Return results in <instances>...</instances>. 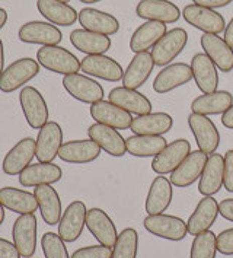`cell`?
Wrapping results in <instances>:
<instances>
[{
    "mask_svg": "<svg viewBox=\"0 0 233 258\" xmlns=\"http://www.w3.org/2000/svg\"><path fill=\"white\" fill-rule=\"evenodd\" d=\"M37 61L42 68L63 76L77 73L81 70V60L67 48L60 45H44L37 53Z\"/></svg>",
    "mask_w": 233,
    "mask_h": 258,
    "instance_id": "6da1fadb",
    "label": "cell"
},
{
    "mask_svg": "<svg viewBox=\"0 0 233 258\" xmlns=\"http://www.w3.org/2000/svg\"><path fill=\"white\" fill-rule=\"evenodd\" d=\"M40 73V63L31 57L19 58L9 64L0 75V91L5 94L15 92L24 85L32 81Z\"/></svg>",
    "mask_w": 233,
    "mask_h": 258,
    "instance_id": "7a4b0ae2",
    "label": "cell"
},
{
    "mask_svg": "<svg viewBox=\"0 0 233 258\" xmlns=\"http://www.w3.org/2000/svg\"><path fill=\"white\" fill-rule=\"evenodd\" d=\"M188 42V34L184 28H174L168 31L158 44L151 48L154 66H169L178 57Z\"/></svg>",
    "mask_w": 233,
    "mask_h": 258,
    "instance_id": "3957f363",
    "label": "cell"
},
{
    "mask_svg": "<svg viewBox=\"0 0 233 258\" xmlns=\"http://www.w3.org/2000/svg\"><path fill=\"white\" fill-rule=\"evenodd\" d=\"M143 225L151 235L174 242L185 239L188 235L187 222L172 215H147V218L143 220Z\"/></svg>",
    "mask_w": 233,
    "mask_h": 258,
    "instance_id": "277c9868",
    "label": "cell"
},
{
    "mask_svg": "<svg viewBox=\"0 0 233 258\" xmlns=\"http://www.w3.org/2000/svg\"><path fill=\"white\" fill-rule=\"evenodd\" d=\"M19 104L25 120L32 128H41L48 122V107L38 89L34 86H24L19 94Z\"/></svg>",
    "mask_w": 233,
    "mask_h": 258,
    "instance_id": "5b68a950",
    "label": "cell"
},
{
    "mask_svg": "<svg viewBox=\"0 0 233 258\" xmlns=\"http://www.w3.org/2000/svg\"><path fill=\"white\" fill-rule=\"evenodd\" d=\"M63 86L70 96L81 101L83 104H95L104 99V88L101 83L88 78L86 75L73 73L63 78Z\"/></svg>",
    "mask_w": 233,
    "mask_h": 258,
    "instance_id": "8992f818",
    "label": "cell"
},
{
    "mask_svg": "<svg viewBox=\"0 0 233 258\" xmlns=\"http://www.w3.org/2000/svg\"><path fill=\"white\" fill-rule=\"evenodd\" d=\"M188 125L195 137L198 149L207 155L216 153L220 145V133L213 120L208 118V115L191 112L188 117Z\"/></svg>",
    "mask_w": 233,
    "mask_h": 258,
    "instance_id": "52a82bcc",
    "label": "cell"
},
{
    "mask_svg": "<svg viewBox=\"0 0 233 258\" xmlns=\"http://www.w3.org/2000/svg\"><path fill=\"white\" fill-rule=\"evenodd\" d=\"M191 153V145L187 139H177L165 148L158 156L153 158L151 169L158 175L172 174L181 162Z\"/></svg>",
    "mask_w": 233,
    "mask_h": 258,
    "instance_id": "ba28073f",
    "label": "cell"
},
{
    "mask_svg": "<svg viewBox=\"0 0 233 258\" xmlns=\"http://www.w3.org/2000/svg\"><path fill=\"white\" fill-rule=\"evenodd\" d=\"M184 19L194 28L203 31L204 34H217L226 29L224 18L214 9L203 8L198 5H188L182 11Z\"/></svg>",
    "mask_w": 233,
    "mask_h": 258,
    "instance_id": "9c48e42d",
    "label": "cell"
},
{
    "mask_svg": "<svg viewBox=\"0 0 233 258\" xmlns=\"http://www.w3.org/2000/svg\"><path fill=\"white\" fill-rule=\"evenodd\" d=\"M12 238L21 257L31 258L37 249V218L34 213L19 215L12 228Z\"/></svg>",
    "mask_w": 233,
    "mask_h": 258,
    "instance_id": "30bf717a",
    "label": "cell"
},
{
    "mask_svg": "<svg viewBox=\"0 0 233 258\" xmlns=\"http://www.w3.org/2000/svg\"><path fill=\"white\" fill-rule=\"evenodd\" d=\"M86 204L76 200L67 206L58 222V235L64 242H74L82 235L86 226Z\"/></svg>",
    "mask_w": 233,
    "mask_h": 258,
    "instance_id": "8fae6325",
    "label": "cell"
},
{
    "mask_svg": "<svg viewBox=\"0 0 233 258\" xmlns=\"http://www.w3.org/2000/svg\"><path fill=\"white\" fill-rule=\"evenodd\" d=\"M208 161V155L203 150H191V153L181 162L178 168L171 174L172 185L178 188H185L192 185L197 179H200L206 163Z\"/></svg>",
    "mask_w": 233,
    "mask_h": 258,
    "instance_id": "7c38bea8",
    "label": "cell"
},
{
    "mask_svg": "<svg viewBox=\"0 0 233 258\" xmlns=\"http://www.w3.org/2000/svg\"><path fill=\"white\" fill-rule=\"evenodd\" d=\"M37 143L32 137H24L9 150L3 159L2 169L6 175H19L35 158Z\"/></svg>",
    "mask_w": 233,
    "mask_h": 258,
    "instance_id": "4fadbf2b",
    "label": "cell"
},
{
    "mask_svg": "<svg viewBox=\"0 0 233 258\" xmlns=\"http://www.w3.org/2000/svg\"><path fill=\"white\" fill-rule=\"evenodd\" d=\"M37 152L35 158L38 162H53L58 156V150L63 146V130L60 124L55 121H48L42 125L35 140Z\"/></svg>",
    "mask_w": 233,
    "mask_h": 258,
    "instance_id": "5bb4252c",
    "label": "cell"
},
{
    "mask_svg": "<svg viewBox=\"0 0 233 258\" xmlns=\"http://www.w3.org/2000/svg\"><path fill=\"white\" fill-rule=\"evenodd\" d=\"M18 38L27 44L40 45H58L63 40V34L58 28L44 21H31L19 28Z\"/></svg>",
    "mask_w": 233,
    "mask_h": 258,
    "instance_id": "9a60e30c",
    "label": "cell"
},
{
    "mask_svg": "<svg viewBox=\"0 0 233 258\" xmlns=\"http://www.w3.org/2000/svg\"><path fill=\"white\" fill-rule=\"evenodd\" d=\"M81 70L85 75L99 78L107 82H120L124 78L121 64L105 54L86 55L81 61Z\"/></svg>",
    "mask_w": 233,
    "mask_h": 258,
    "instance_id": "2e32d148",
    "label": "cell"
},
{
    "mask_svg": "<svg viewBox=\"0 0 233 258\" xmlns=\"http://www.w3.org/2000/svg\"><path fill=\"white\" fill-rule=\"evenodd\" d=\"M192 81V70L187 63H172L165 66L153 81V91L158 94H168Z\"/></svg>",
    "mask_w": 233,
    "mask_h": 258,
    "instance_id": "e0dca14e",
    "label": "cell"
},
{
    "mask_svg": "<svg viewBox=\"0 0 233 258\" xmlns=\"http://www.w3.org/2000/svg\"><path fill=\"white\" fill-rule=\"evenodd\" d=\"M88 136H89V139H92L101 149L105 150L111 156L121 158L127 153L125 139L114 127L95 122L88 128Z\"/></svg>",
    "mask_w": 233,
    "mask_h": 258,
    "instance_id": "ac0fdd59",
    "label": "cell"
},
{
    "mask_svg": "<svg viewBox=\"0 0 233 258\" xmlns=\"http://www.w3.org/2000/svg\"><path fill=\"white\" fill-rule=\"evenodd\" d=\"M138 18L146 21H158L164 24L178 22L182 12L179 8L169 0H140L136 6Z\"/></svg>",
    "mask_w": 233,
    "mask_h": 258,
    "instance_id": "d6986e66",
    "label": "cell"
},
{
    "mask_svg": "<svg viewBox=\"0 0 233 258\" xmlns=\"http://www.w3.org/2000/svg\"><path fill=\"white\" fill-rule=\"evenodd\" d=\"M91 115L96 122L114 127L117 130H127L131 127L133 117L128 111L112 104L110 101H98L91 105Z\"/></svg>",
    "mask_w": 233,
    "mask_h": 258,
    "instance_id": "ffe728a7",
    "label": "cell"
},
{
    "mask_svg": "<svg viewBox=\"0 0 233 258\" xmlns=\"http://www.w3.org/2000/svg\"><path fill=\"white\" fill-rule=\"evenodd\" d=\"M86 228L94 235V238L99 244L110 246V248L114 246L117 238H118V232H117L112 219L108 216L107 212H104L102 209H98V207L88 210Z\"/></svg>",
    "mask_w": 233,
    "mask_h": 258,
    "instance_id": "44dd1931",
    "label": "cell"
},
{
    "mask_svg": "<svg viewBox=\"0 0 233 258\" xmlns=\"http://www.w3.org/2000/svg\"><path fill=\"white\" fill-rule=\"evenodd\" d=\"M192 79L197 83V88L203 94H211L217 91L219 73L217 66L210 60L206 53H197L191 60Z\"/></svg>",
    "mask_w": 233,
    "mask_h": 258,
    "instance_id": "7402d4cb",
    "label": "cell"
},
{
    "mask_svg": "<svg viewBox=\"0 0 233 258\" xmlns=\"http://www.w3.org/2000/svg\"><path fill=\"white\" fill-rule=\"evenodd\" d=\"M63 177V171L58 165L53 162H37L27 166L19 174V184L22 187H38V185H53Z\"/></svg>",
    "mask_w": 233,
    "mask_h": 258,
    "instance_id": "603a6c76",
    "label": "cell"
},
{
    "mask_svg": "<svg viewBox=\"0 0 233 258\" xmlns=\"http://www.w3.org/2000/svg\"><path fill=\"white\" fill-rule=\"evenodd\" d=\"M224 181V156L220 153L208 155V161L206 168L200 177L198 182V192L204 197H213L217 194Z\"/></svg>",
    "mask_w": 233,
    "mask_h": 258,
    "instance_id": "cb8c5ba5",
    "label": "cell"
},
{
    "mask_svg": "<svg viewBox=\"0 0 233 258\" xmlns=\"http://www.w3.org/2000/svg\"><path fill=\"white\" fill-rule=\"evenodd\" d=\"M201 48L210 60L224 73L233 70V48L217 34H204L201 37Z\"/></svg>",
    "mask_w": 233,
    "mask_h": 258,
    "instance_id": "d4e9b609",
    "label": "cell"
},
{
    "mask_svg": "<svg viewBox=\"0 0 233 258\" xmlns=\"http://www.w3.org/2000/svg\"><path fill=\"white\" fill-rule=\"evenodd\" d=\"M108 101L128 111L130 114L144 115L151 112V102L149 98L140 94L136 89H130L125 86L114 88L108 94Z\"/></svg>",
    "mask_w": 233,
    "mask_h": 258,
    "instance_id": "484cf974",
    "label": "cell"
},
{
    "mask_svg": "<svg viewBox=\"0 0 233 258\" xmlns=\"http://www.w3.org/2000/svg\"><path fill=\"white\" fill-rule=\"evenodd\" d=\"M101 148L92 139L70 140L63 143L58 150V158L69 163H89L96 161L101 155Z\"/></svg>",
    "mask_w": 233,
    "mask_h": 258,
    "instance_id": "4316f807",
    "label": "cell"
},
{
    "mask_svg": "<svg viewBox=\"0 0 233 258\" xmlns=\"http://www.w3.org/2000/svg\"><path fill=\"white\" fill-rule=\"evenodd\" d=\"M83 29L92 31L102 35H114L120 29V22L115 16L107 14L104 11H98L94 8H85L79 12V19Z\"/></svg>",
    "mask_w": 233,
    "mask_h": 258,
    "instance_id": "83f0119b",
    "label": "cell"
},
{
    "mask_svg": "<svg viewBox=\"0 0 233 258\" xmlns=\"http://www.w3.org/2000/svg\"><path fill=\"white\" fill-rule=\"evenodd\" d=\"M154 69V61L151 53L144 51V53H137L130 61V64L124 70L123 85L125 88L136 89L141 88L147 79L150 78L151 72Z\"/></svg>",
    "mask_w": 233,
    "mask_h": 258,
    "instance_id": "f1b7e54d",
    "label": "cell"
},
{
    "mask_svg": "<svg viewBox=\"0 0 233 258\" xmlns=\"http://www.w3.org/2000/svg\"><path fill=\"white\" fill-rule=\"evenodd\" d=\"M168 32L166 24L158 21H146L133 32L130 40V50L133 53H144L153 48L158 41Z\"/></svg>",
    "mask_w": 233,
    "mask_h": 258,
    "instance_id": "f546056e",
    "label": "cell"
},
{
    "mask_svg": "<svg viewBox=\"0 0 233 258\" xmlns=\"http://www.w3.org/2000/svg\"><path fill=\"white\" fill-rule=\"evenodd\" d=\"M174 190L172 182L164 175L156 177L150 184V188L146 199V212L147 215H162L172 203Z\"/></svg>",
    "mask_w": 233,
    "mask_h": 258,
    "instance_id": "4dcf8cb0",
    "label": "cell"
},
{
    "mask_svg": "<svg viewBox=\"0 0 233 258\" xmlns=\"http://www.w3.org/2000/svg\"><path fill=\"white\" fill-rule=\"evenodd\" d=\"M219 215V203L214 200V197H204L197 204L195 210L187 222L188 233L195 236L201 232L210 231Z\"/></svg>",
    "mask_w": 233,
    "mask_h": 258,
    "instance_id": "1f68e13d",
    "label": "cell"
},
{
    "mask_svg": "<svg viewBox=\"0 0 233 258\" xmlns=\"http://www.w3.org/2000/svg\"><path fill=\"white\" fill-rule=\"evenodd\" d=\"M34 194H35V199L38 203V209H40L42 220L50 226L58 225L61 215H63V210H61L60 196L55 191V188H53L48 184L38 185V187H35Z\"/></svg>",
    "mask_w": 233,
    "mask_h": 258,
    "instance_id": "d6a6232c",
    "label": "cell"
},
{
    "mask_svg": "<svg viewBox=\"0 0 233 258\" xmlns=\"http://www.w3.org/2000/svg\"><path fill=\"white\" fill-rule=\"evenodd\" d=\"M174 120L168 112H150L137 115L131 122V132L143 136H164L171 132Z\"/></svg>",
    "mask_w": 233,
    "mask_h": 258,
    "instance_id": "836d02e7",
    "label": "cell"
},
{
    "mask_svg": "<svg viewBox=\"0 0 233 258\" xmlns=\"http://www.w3.org/2000/svg\"><path fill=\"white\" fill-rule=\"evenodd\" d=\"M37 8L47 22L53 25L70 27L79 19L76 9L60 0H37Z\"/></svg>",
    "mask_w": 233,
    "mask_h": 258,
    "instance_id": "e575fe53",
    "label": "cell"
},
{
    "mask_svg": "<svg viewBox=\"0 0 233 258\" xmlns=\"http://www.w3.org/2000/svg\"><path fill=\"white\" fill-rule=\"evenodd\" d=\"M71 45L86 55L105 54L111 48V38L88 29H74L70 34Z\"/></svg>",
    "mask_w": 233,
    "mask_h": 258,
    "instance_id": "d590c367",
    "label": "cell"
},
{
    "mask_svg": "<svg viewBox=\"0 0 233 258\" xmlns=\"http://www.w3.org/2000/svg\"><path fill=\"white\" fill-rule=\"evenodd\" d=\"M233 95L227 91H216L211 94L197 96L191 104V111L203 115H219L224 114L232 107Z\"/></svg>",
    "mask_w": 233,
    "mask_h": 258,
    "instance_id": "8d00e7d4",
    "label": "cell"
},
{
    "mask_svg": "<svg viewBox=\"0 0 233 258\" xmlns=\"http://www.w3.org/2000/svg\"><path fill=\"white\" fill-rule=\"evenodd\" d=\"M0 202L5 206V209H9L18 215L35 213L38 209L34 192L19 190L15 187H3L0 190Z\"/></svg>",
    "mask_w": 233,
    "mask_h": 258,
    "instance_id": "74e56055",
    "label": "cell"
},
{
    "mask_svg": "<svg viewBox=\"0 0 233 258\" xmlns=\"http://www.w3.org/2000/svg\"><path fill=\"white\" fill-rule=\"evenodd\" d=\"M127 153L137 158H154L168 146L164 136H143L134 135L125 140Z\"/></svg>",
    "mask_w": 233,
    "mask_h": 258,
    "instance_id": "f35d334b",
    "label": "cell"
},
{
    "mask_svg": "<svg viewBox=\"0 0 233 258\" xmlns=\"http://www.w3.org/2000/svg\"><path fill=\"white\" fill-rule=\"evenodd\" d=\"M138 233L134 228H125L120 232L112 246V258H137Z\"/></svg>",
    "mask_w": 233,
    "mask_h": 258,
    "instance_id": "ab89813d",
    "label": "cell"
},
{
    "mask_svg": "<svg viewBox=\"0 0 233 258\" xmlns=\"http://www.w3.org/2000/svg\"><path fill=\"white\" fill-rule=\"evenodd\" d=\"M217 236L211 231H206L194 236L190 258H216Z\"/></svg>",
    "mask_w": 233,
    "mask_h": 258,
    "instance_id": "60d3db41",
    "label": "cell"
},
{
    "mask_svg": "<svg viewBox=\"0 0 233 258\" xmlns=\"http://www.w3.org/2000/svg\"><path fill=\"white\" fill-rule=\"evenodd\" d=\"M41 246L45 258H70L66 244L58 233L45 232L42 235Z\"/></svg>",
    "mask_w": 233,
    "mask_h": 258,
    "instance_id": "b9f144b4",
    "label": "cell"
},
{
    "mask_svg": "<svg viewBox=\"0 0 233 258\" xmlns=\"http://www.w3.org/2000/svg\"><path fill=\"white\" fill-rule=\"evenodd\" d=\"M70 258H112V248L105 245H91L76 249Z\"/></svg>",
    "mask_w": 233,
    "mask_h": 258,
    "instance_id": "7bdbcfd3",
    "label": "cell"
},
{
    "mask_svg": "<svg viewBox=\"0 0 233 258\" xmlns=\"http://www.w3.org/2000/svg\"><path fill=\"white\" fill-rule=\"evenodd\" d=\"M217 251L223 255H233V228L217 235Z\"/></svg>",
    "mask_w": 233,
    "mask_h": 258,
    "instance_id": "ee69618b",
    "label": "cell"
},
{
    "mask_svg": "<svg viewBox=\"0 0 233 258\" xmlns=\"http://www.w3.org/2000/svg\"><path fill=\"white\" fill-rule=\"evenodd\" d=\"M224 188L233 192V150H227L224 155Z\"/></svg>",
    "mask_w": 233,
    "mask_h": 258,
    "instance_id": "f6af8a7d",
    "label": "cell"
},
{
    "mask_svg": "<svg viewBox=\"0 0 233 258\" xmlns=\"http://www.w3.org/2000/svg\"><path fill=\"white\" fill-rule=\"evenodd\" d=\"M0 258H21V254L14 242L0 238Z\"/></svg>",
    "mask_w": 233,
    "mask_h": 258,
    "instance_id": "bcb514c9",
    "label": "cell"
},
{
    "mask_svg": "<svg viewBox=\"0 0 233 258\" xmlns=\"http://www.w3.org/2000/svg\"><path fill=\"white\" fill-rule=\"evenodd\" d=\"M219 213L223 219L233 222V199H224L219 203Z\"/></svg>",
    "mask_w": 233,
    "mask_h": 258,
    "instance_id": "7dc6e473",
    "label": "cell"
},
{
    "mask_svg": "<svg viewBox=\"0 0 233 258\" xmlns=\"http://www.w3.org/2000/svg\"><path fill=\"white\" fill-rule=\"evenodd\" d=\"M194 5L203 6V8H208V9H219V8H224L227 5H230L233 0H192Z\"/></svg>",
    "mask_w": 233,
    "mask_h": 258,
    "instance_id": "c3c4849f",
    "label": "cell"
},
{
    "mask_svg": "<svg viewBox=\"0 0 233 258\" xmlns=\"http://www.w3.org/2000/svg\"><path fill=\"white\" fill-rule=\"evenodd\" d=\"M221 124H223L226 128L233 130V104L232 107L227 109L224 114H221Z\"/></svg>",
    "mask_w": 233,
    "mask_h": 258,
    "instance_id": "681fc988",
    "label": "cell"
},
{
    "mask_svg": "<svg viewBox=\"0 0 233 258\" xmlns=\"http://www.w3.org/2000/svg\"><path fill=\"white\" fill-rule=\"evenodd\" d=\"M224 41L233 48V18L230 19V22L226 25V29H224Z\"/></svg>",
    "mask_w": 233,
    "mask_h": 258,
    "instance_id": "f907efd6",
    "label": "cell"
},
{
    "mask_svg": "<svg viewBox=\"0 0 233 258\" xmlns=\"http://www.w3.org/2000/svg\"><path fill=\"white\" fill-rule=\"evenodd\" d=\"M5 51H3V41L0 40V75L5 70Z\"/></svg>",
    "mask_w": 233,
    "mask_h": 258,
    "instance_id": "816d5d0a",
    "label": "cell"
},
{
    "mask_svg": "<svg viewBox=\"0 0 233 258\" xmlns=\"http://www.w3.org/2000/svg\"><path fill=\"white\" fill-rule=\"evenodd\" d=\"M6 22H8V12L3 8H0V29L6 25Z\"/></svg>",
    "mask_w": 233,
    "mask_h": 258,
    "instance_id": "f5cc1de1",
    "label": "cell"
},
{
    "mask_svg": "<svg viewBox=\"0 0 233 258\" xmlns=\"http://www.w3.org/2000/svg\"><path fill=\"white\" fill-rule=\"evenodd\" d=\"M5 222V206L0 202V225Z\"/></svg>",
    "mask_w": 233,
    "mask_h": 258,
    "instance_id": "db71d44e",
    "label": "cell"
},
{
    "mask_svg": "<svg viewBox=\"0 0 233 258\" xmlns=\"http://www.w3.org/2000/svg\"><path fill=\"white\" fill-rule=\"evenodd\" d=\"M82 3H86V5H92V3H98V2H102V0H81Z\"/></svg>",
    "mask_w": 233,
    "mask_h": 258,
    "instance_id": "11a10c76",
    "label": "cell"
},
{
    "mask_svg": "<svg viewBox=\"0 0 233 258\" xmlns=\"http://www.w3.org/2000/svg\"><path fill=\"white\" fill-rule=\"evenodd\" d=\"M60 2H64V3H67V2H70V0H60Z\"/></svg>",
    "mask_w": 233,
    "mask_h": 258,
    "instance_id": "9f6ffc18",
    "label": "cell"
}]
</instances>
